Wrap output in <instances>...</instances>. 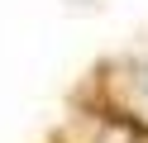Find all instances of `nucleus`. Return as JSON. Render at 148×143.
<instances>
[{
  "instance_id": "obj_1",
  "label": "nucleus",
  "mask_w": 148,
  "mask_h": 143,
  "mask_svg": "<svg viewBox=\"0 0 148 143\" xmlns=\"http://www.w3.org/2000/svg\"><path fill=\"white\" fill-rule=\"evenodd\" d=\"M138 91H143V100H148V62L138 67Z\"/></svg>"
}]
</instances>
